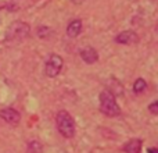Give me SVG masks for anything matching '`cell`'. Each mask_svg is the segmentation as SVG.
Returning <instances> with one entry per match:
<instances>
[{
  "label": "cell",
  "mask_w": 158,
  "mask_h": 153,
  "mask_svg": "<svg viewBox=\"0 0 158 153\" xmlns=\"http://www.w3.org/2000/svg\"><path fill=\"white\" fill-rule=\"evenodd\" d=\"M0 117H2L3 120L6 121V123L11 124V125H17V124L19 123V120H21V116H19V113L17 111V110L11 109V107L0 110Z\"/></svg>",
  "instance_id": "cell-6"
},
{
  "label": "cell",
  "mask_w": 158,
  "mask_h": 153,
  "mask_svg": "<svg viewBox=\"0 0 158 153\" xmlns=\"http://www.w3.org/2000/svg\"><path fill=\"white\" fill-rule=\"evenodd\" d=\"M29 151L33 152V153H36V152L39 153L42 151V145L39 142H36V141H33V142H31V145H29Z\"/></svg>",
  "instance_id": "cell-11"
},
{
  "label": "cell",
  "mask_w": 158,
  "mask_h": 153,
  "mask_svg": "<svg viewBox=\"0 0 158 153\" xmlns=\"http://www.w3.org/2000/svg\"><path fill=\"white\" fill-rule=\"evenodd\" d=\"M148 109H150V111L153 113V114H158V102H153V103L148 106Z\"/></svg>",
  "instance_id": "cell-12"
},
{
  "label": "cell",
  "mask_w": 158,
  "mask_h": 153,
  "mask_svg": "<svg viewBox=\"0 0 158 153\" xmlns=\"http://www.w3.org/2000/svg\"><path fill=\"white\" fill-rule=\"evenodd\" d=\"M146 88H147V82H146L143 78H137L133 84V92L136 93V95H139V93H142Z\"/></svg>",
  "instance_id": "cell-10"
},
{
  "label": "cell",
  "mask_w": 158,
  "mask_h": 153,
  "mask_svg": "<svg viewBox=\"0 0 158 153\" xmlns=\"http://www.w3.org/2000/svg\"><path fill=\"white\" fill-rule=\"evenodd\" d=\"M72 2H74V3H75V4H81V3H82V2H83V0H72Z\"/></svg>",
  "instance_id": "cell-14"
},
{
  "label": "cell",
  "mask_w": 158,
  "mask_h": 153,
  "mask_svg": "<svg viewBox=\"0 0 158 153\" xmlns=\"http://www.w3.org/2000/svg\"><path fill=\"white\" fill-rule=\"evenodd\" d=\"M82 31V21L81 20H74L67 28V35L69 38H77Z\"/></svg>",
  "instance_id": "cell-8"
},
{
  "label": "cell",
  "mask_w": 158,
  "mask_h": 153,
  "mask_svg": "<svg viewBox=\"0 0 158 153\" xmlns=\"http://www.w3.org/2000/svg\"><path fill=\"white\" fill-rule=\"evenodd\" d=\"M148 153H158V151H157V148H150V149H148V151H147Z\"/></svg>",
  "instance_id": "cell-13"
},
{
  "label": "cell",
  "mask_w": 158,
  "mask_h": 153,
  "mask_svg": "<svg viewBox=\"0 0 158 153\" xmlns=\"http://www.w3.org/2000/svg\"><path fill=\"white\" fill-rule=\"evenodd\" d=\"M29 33H31V27L27 22L14 21L13 24L8 25L7 32H6V38L8 41H21V39L28 38Z\"/></svg>",
  "instance_id": "cell-3"
},
{
  "label": "cell",
  "mask_w": 158,
  "mask_h": 153,
  "mask_svg": "<svg viewBox=\"0 0 158 153\" xmlns=\"http://www.w3.org/2000/svg\"><path fill=\"white\" fill-rule=\"evenodd\" d=\"M57 128L60 131V134L65 138H72L75 135V121L72 118V116L65 110H61L57 113Z\"/></svg>",
  "instance_id": "cell-2"
},
{
  "label": "cell",
  "mask_w": 158,
  "mask_h": 153,
  "mask_svg": "<svg viewBox=\"0 0 158 153\" xmlns=\"http://www.w3.org/2000/svg\"><path fill=\"white\" fill-rule=\"evenodd\" d=\"M98 100H100L101 113L106 114L107 117H117L121 114V109L115 100V96L110 90H103L98 96Z\"/></svg>",
  "instance_id": "cell-1"
},
{
  "label": "cell",
  "mask_w": 158,
  "mask_h": 153,
  "mask_svg": "<svg viewBox=\"0 0 158 153\" xmlns=\"http://www.w3.org/2000/svg\"><path fill=\"white\" fill-rule=\"evenodd\" d=\"M140 148H142V139H131L123 146V151L126 153H140Z\"/></svg>",
  "instance_id": "cell-9"
},
{
  "label": "cell",
  "mask_w": 158,
  "mask_h": 153,
  "mask_svg": "<svg viewBox=\"0 0 158 153\" xmlns=\"http://www.w3.org/2000/svg\"><path fill=\"white\" fill-rule=\"evenodd\" d=\"M81 57L86 64H93L97 61L98 55L93 47H85V49L81 50Z\"/></svg>",
  "instance_id": "cell-7"
},
{
  "label": "cell",
  "mask_w": 158,
  "mask_h": 153,
  "mask_svg": "<svg viewBox=\"0 0 158 153\" xmlns=\"http://www.w3.org/2000/svg\"><path fill=\"white\" fill-rule=\"evenodd\" d=\"M115 42L119 45H136L139 42V36L133 31H125V32L118 33Z\"/></svg>",
  "instance_id": "cell-5"
},
{
  "label": "cell",
  "mask_w": 158,
  "mask_h": 153,
  "mask_svg": "<svg viewBox=\"0 0 158 153\" xmlns=\"http://www.w3.org/2000/svg\"><path fill=\"white\" fill-rule=\"evenodd\" d=\"M63 64H64V60L61 56L52 55L46 60V66H44V72H46V75L50 76V78L57 76L61 72V70H63Z\"/></svg>",
  "instance_id": "cell-4"
}]
</instances>
